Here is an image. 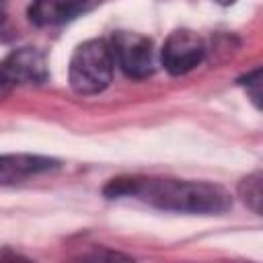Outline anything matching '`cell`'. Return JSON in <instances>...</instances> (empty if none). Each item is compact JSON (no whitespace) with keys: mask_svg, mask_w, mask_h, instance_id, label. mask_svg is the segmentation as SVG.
Returning a JSON list of instances; mask_svg holds the SVG:
<instances>
[{"mask_svg":"<svg viewBox=\"0 0 263 263\" xmlns=\"http://www.w3.org/2000/svg\"><path fill=\"white\" fill-rule=\"evenodd\" d=\"M105 197H138L148 205L187 214H222L232 205L230 193L205 181L150 179V177H117L105 189Z\"/></svg>","mask_w":263,"mask_h":263,"instance_id":"cell-1","label":"cell"},{"mask_svg":"<svg viewBox=\"0 0 263 263\" xmlns=\"http://www.w3.org/2000/svg\"><path fill=\"white\" fill-rule=\"evenodd\" d=\"M113 53L107 41L88 39L80 43L70 60L68 80L78 95L103 92L113 78Z\"/></svg>","mask_w":263,"mask_h":263,"instance_id":"cell-2","label":"cell"},{"mask_svg":"<svg viewBox=\"0 0 263 263\" xmlns=\"http://www.w3.org/2000/svg\"><path fill=\"white\" fill-rule=\"evenodd\" d=\"M113 62L129 78H148L156 70L154 45L148 37L134 31H117L109 43Z\"/></svg>","mask_w":263,"mask_h":263,"instance_id":"cell-3","label":"cell"},{"mask_svg":"<svg viewBox=\"0 0 263 263\" xmlns=\"http://www.w3.org/2000/svg\"><path fill=\"white\" fill-rule=\"evenodd\" d=\"M203 53H205L203 41L193 31L179 29L173 31L164 41L160 51V62L168 74L183 76L201 64Z\"/></svg>","mask_w":263,"mask_h":263,"instance_id":"cell-4","label":"cell"},{"mask_svg":"<svg viewBox=\"0 0 263 263\" xmlns=\"http://www.w3.org/2000/svg\"><path fill=\"white\" fill-rule=\"evenodd\" d=\"M0 68L16 84H41L47 80V64L45 55L33 47H21L10 51L2 62Z\"/></svg>","mask_w":263,"mask_h":263,"instance_id":"cell-5","label":"cell"},{"mask_svg":"<svg viewBox=\"0 0 263 263\" xmlns=\"http://www.w3.org/2000/svg\"><path fill=\"white\" fill-rule=\"evenodd\" d=\"M60 162L37 154H2L0 156V185L25 181L29 177L58 168Z\"/></svg>","mask_w":263,"mask_h":263,"instance_id":"cell-6","label":"cell"},{"mask_svg":"<svg viewBox=\"0 0 263 263\" xmlns=\"http://www.w3.org/2000/svg\"><path fill=\"white\" fill-rule=\"evenodd\" d=\"M88 6V0H33L29 18L37 27H53L72 21Z\"/></svg>","mask_w":263,"mask_h":263,"instance_id":"cell-7","label":"cell"},{"mask_svg":"<svg viewBox=\"0 0 263 263\" xmlns=\"http://www.w3.org/2000/svg\"><path fill=\"white\" fill-rule=\"evenodd\" d=\"M240 197L242 201L255 212V214H261V199H263V191H261V173H253L249 175L247 179L240 181Z\"/></svg>","mask_w":263,"mask_h":263,"instance_id":"cell-8","label":"cell"},{"mask_svg":"<svg viewBox=\"0 0 263 263\" xmlns=\"http://www.w3.org/2000/svg\"><path fill=\"white\" fill-rule=\"evenodd\" d=\"M238 82H240V86L247 88V92H249L251 101L255 103V107H261V68H255L251 74H247Z\"/></svg>","mask_w":263,"mask_h":263,"instance_id":"cell-9","label":"cell"},{"mask_svg":"<svg viewBox=\"0 0 263 263\" xmlns=\"http://www.w3.org/2000/svg\"><path fill=\"white\" fill-rule=\"evenodd\" d=\"M12 88H14V84L10 82V78L4 74V70L0 68V101L2 99H6L10 92H12Z\"/></svg>","mask_w":263,"mask_h":263,"instance_id":"cell-10","label":"cell"},{"mask_svg":"<svg viewBox=\"0 0 263 263\" xmlns=\"http://www.w3.org/2000/svg\"><path fill=\"white\" fill-rule=\"evenodd\" d=\"M216 2H220V4H232L234 0H216Z\"/></svg>","mask_w":263,"mask_h":263,"instance_id":"cell-11","label":"cell"},{"mask_svg":"<svg viewBox=\"0 0 263 263\" xmlns=\"http://www.w3.org/2000/svg\"><path fill=\"white\" fill-rule=\"evenodd\" d=\"M2 21H4V12H2V6H0V25H2Z\"/></svg>","mask_w":263,"mask_h":263,"instance_id":"cell-12","label":"cell"}]
</instances>
